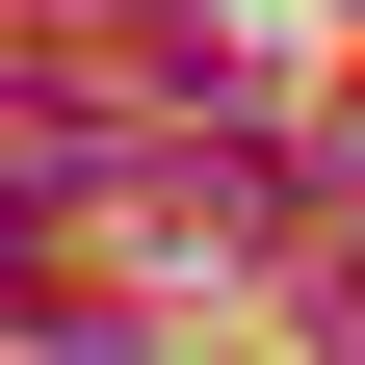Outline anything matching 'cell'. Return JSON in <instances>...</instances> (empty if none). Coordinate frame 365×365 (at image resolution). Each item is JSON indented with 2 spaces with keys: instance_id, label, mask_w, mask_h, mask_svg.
Wrapping results in <instances>:
<instances>
[{
  "instance_id": "6da1fadb",
  "label": "cell",
  "mask_w": 365,
  "mask_h": 365,
  "mask_svg": "<svg viewBox=\"0 0 365 365\" xmlns=\"http://www.w3.org/2000/svg\"><path fill=\"white\" fill-rule=\"evenodd\" d=\"M0 130H26V182H105V78H53V53H26V78H0Z\"/></svg>"
},
{
  "instance_id": "7a4b0ae2",
  "label": "cell",
  "mask_w": 365,
  "mask_h": 365,
  "mask_svg": "<svg viewBox=\"0 0 365 365\" xmlns=\"http://www.w3.org/2000/svg\"><path fill=\"white\" fill-rule=\"evenodd\" d=\"M313 339H339V365H365V261H339V287H313Z\"/></svg>"
},
{
  "instance_id": "3957f363",
  "label": "cell",
  "mask_w": 365,
  "mask_h": 365,
  "mask_svg": "<svg viewBox=\"0 0 365 365\" xmlns=\"http://www.w3.org/2000/svg\"><path fill=\"white\" fill-rule=\"evenodd\" d=\"M0 287H26V182H0Z\"/></svg>"
}]
</instances>
